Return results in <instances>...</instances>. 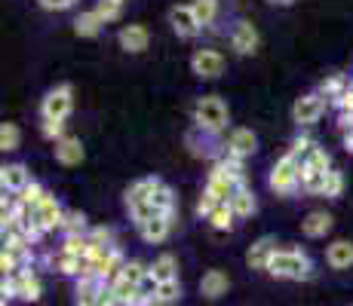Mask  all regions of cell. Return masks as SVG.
Returning a JSON list of instances; mask_svg holds the SVG:
<instances>
[{
  "label": "cell",
  "instance_id": "cell-22",
  "mask_svg": "<svg viewBox=\"0 0 353 306\" xmlns=\"http://www.w3.org/2000/svg\"><path fill=\"white\" fill-rule=\"evenodd\" d=\"M194 16H196V22L200 25H209L215 19V0H194Z\"/></svg>",
  "mask_w": 353,
  "mask_h": 306
},
{
  "label": "cell",
  "instance_id": "cell-2",
  "mask_svg": "<svg viewBox=\"0 0 353 306\" xmlns=\"http://www.w3.org/2000/svg\"><path fill=\"white\" fill-rule=\"evenodd\" d=\"M22 297V300H37L40 297V282H37V276L34 273H16L10 278V282H3V297Z\"/></svg>",
  "mask_w": 353,
  "mask_h": 306
},
{
  "label": "cell",
  "instance_id": "cell-33",
  "mask_svg": "<svg viewBox=\"0 0 353 306\" xmlns=\"http://www.w3.org/2000/svg\"><path fill=\"white\" fill-rule=\"evenodd\" d=\"M215 202H219V199H215L212 193H206V196H203V199H200V206H196V212L212 217V212H215Z\"/></svg>",
  "mask_w": 353,
  "mask_h": 306
},
{
  "label": "cell",
  "instance_id": "cell-12",
  "mask_svg": "<svg viewBox=\"0 0 353 306\" xmlns=\"http://www.w3.org/2000/svg\"><path fill=\"white\" fill-rule=\"evenodd\" d=\"M320 113H323V98H316V95H307V98H301L295 105V120L298 122H314Z\"/></svg>",
  "mask_w": 353,
  "mask_h": 306
},
{
  "label": "cell",
  "instance_id": "cell-6",
  "mask_svg": "<svg viewBox=\"0 0 353 306\" xmlns=\"http://www.w3.org/2000/svg\"><path fill=\"white\" fill-rule=\"evenodd\" d=\"M228 276L221 273V270H209L206 276H203V282H200V294L203 297H209V300H215V297H221V294H228Z\"/></svg>",
  "mask_w": 353,
  "mask_h": 306
},
{
  "label": "cell",
  "instance_id": "cell-20",
  "mask_svg": "<svg viewBox=\"0 0 353 306\" xmlns=\"http://www.w3.org/2000/svg\"><path fill=\"white\" fill-rule=\"evenodd\" d=\"M230 208H234L236 215H243V217H246V215H252V212H255V199H252V193L240 187L234 196H230Z\"/></svg>",
  "mask_w": 353,
  "mask_h": 306
},
{
  "label": "cell",
  "instance_id": "cell-34",
  "mask_svg": "<svg viewBox=\"0 0 353 306\" xmlns=\"http://www.w3.org/2000/svg\"><path fill=\"white\" fill-rule=\"evenodd\" d=\"M43 132L50 135V138H52V135H62V120H46Z\"/></svg>",
  "mask_w": 353,
  "mask_h": 306
},
{
  "label": "cell",
  "instance_id": "cell-18",
  "mask_svg": "<svg viewBox=\"0 0 353 306\" xmlns=\"http://www.w3.org/2000/svg\"><path fill=\"white\" fill-rule=\"evenodd\" d=\"M230 151L236 156H246L255 151V135L249 132V129H240V132H234V138H230Z\"/></svg>",
  "mask_w": 353,
  "mask_h": 306
},
{
  "label": "cell",
  "instance_id": "cell-5",
  "mask_svg": "<svg viewBox=\"0 0 353 306\" xmlns=\"http://www.w3.org/2000/svg\"><path fill=\"white\" fill-rule=\"evenodd\" d=\"M194 71L200 74V77H219V74L225 71V58L212 50H203L194 56Z\"/></svg>",
  "mask_w": 353,
  "mask_h": 306
},
{
  "label": "cell",
  "instance_id": "cell-28",
  "mask_svg": "<svg viewBox=\"0 0 353 306\" xmlns=\"http://www.w3.org/2000/svg\"><path fill=\"white\" fill-rule=\"evenodd\" d=\"M151 202H154V208H157L160 215H169V206H172V193H169V190L160 184V187H157V193L151 196Z\"/></svg>",
  "mask_w": 353,
  "mask_h": 306
},
{
  "label": "cell",
  "instance_id": "cell-30",
  "mask_svg": "<svg viewBox=\"0 0 353 306\" xmlns=\"http://www.w3.org/2000/svg\"><path fill=\"white\" fill-rule=\"evenodd\" d=\"M230 208H215L212 212V227L215 230H230Z\"/></svg>",
  "mask_w": 353,
  "mask_h": 306
},
{
  "label": "cell",
  "instance_id": "cell-4",
  "mask_svg": "<svg viewBox=\"0 0 353 306\" xmlns=\"http://www.w3.org/2000/svg\"><path fill=\"white\" fill-rule=\"evenodd\" d=\"M68 111H71V89H68V86L46 95V101H43V117L46 120H65Z\"/></svg>",
  "mask_w": 353,
  "mask_h": 306
},
{
  "label": "cell",
  "instance_id": "cell-26",
  "mask_svg": "<svg viewBox=\"0 0 353 306\" xmlns=\"http://www.w3.org/2000/svg\"><path fill=\"white\" fill-rule=\"evenodd\" d=\"M181 297V285H179V278L175 282H163L160 285V291H157V303H172V300H179Z\"/></svg>",
  "mask_w": 353,
  "mask_h": 306
},
{
  "label": "cell",
  "instance_id": "cell-37",
  "mask_svg": "<svg viewBox=\"0 0 353 306\" xmlns=\"http://www.w3.org/2000/svg\"><path fill=\"white\" fill-rule=\"evenodd\" d=\"M344 105H347V107H350V111H353V92L347 95V98H344Z\"/></svg>",
  "mask_w": 353,
  "mask_h": 306
},
{
  "label": "cell",
  "instance_id": "cell-10",
  "mask_svg": "<svg viewBox=\"0 0 353 306\" xmlns=\"http://www.w3.org/2000/svg\"><path fill=\"white\" fill-rule=\"evenodd\" d=\"M274 239H261L258 245H252V251H249V267L255 270H268L270 261H274Z\"/></svg>",
  "mask_w": 353,
  "mask_h": 306
},
{
  "label": "cell",
  "instance_id": "cell-8",
  "mask_svg": "<svg viewBox=\"0 0 353 306\" xmlns=\"http://www.w3.org/2000/svg\"><path fill=\"white\" fill-rule=\"evenodd\" d=\"M298 178V168H295V160L286 156V160L280 162V166L274 168V175H270V184H274L276 190H292V184Z\"/></svg>",
  "mask_w": 353,
  "mask_h": 306
},
{
  "label": "cell",
  "instance_id": "cell-35",
  "mask_svg": "<svg viewBox=\"0 0 353 306\" xmlns=\"http://www.w3.org/2000/svg\"><path fill=\"white\" fill-rule=\"evenodd\" d=\"M68 230H83V215H77V212H74V215H68Z\"/></svg>",
  "mask_w": 353,
  "mask_h": 306
},
{
  "label": "cell",
  "instance_id": "cell-32",
  "mask_svg": "<svg viewBox=\"0 0 353 306\" xmlns=\"http://www.w3.org/2000/svg\"><path fill=\"white\" fill-rule=\"evenodd\" d=\"M310 168H316V172H325V168H329V153H323V151L310 153Z\"/></svg>",
  "mask_w": 353,
  "mask_h": 306
},
{
  "label": "cell",
  "instance_id": "cell-31",
  "mask_svg": "<svg viewBox=\"0 0 353 306\" xmlns=\"http://www.w3.org/2000/svg\"><path fill=\"white\" fill-rule=\"evenodd\" d=\"M338 193H341V175L329 172L325 175V196H338Z\"/></svg>",
  "mask_w": 353,
  "mask_h": 306
},
{
  "label": "cell",
  "instance_id": "cell-13",
  "mask_svg": "<svg viewBox=\"0 0 353 306\" xmlns=\"http://www.w3.org/2000/svg\"><path fill=\"white\" fill-rule=\"evenodd\" d=\"M59 217H62L59 206L50 199V196H46V199L37 206V212H34V223H37V227H56V223H62Z\"/></svg>",
  "mask_w": 353,
  "mask_h": 306
},
{
  "label": "cell",
  "instance_id": "cell-25",
  "mask_svg": "<svg viewBox=\"0 0 353 306\" xmlns=\"http://www.w3.org/2000/svg\"><path fill=\"white\" fill-rule=\"evenodd\" d=\"M148 276V270L145 267H141V263H123V273H120V278H126V282L129 285H135V288H139V285H141V278H145Z\"/></svg>",
  "mask_w": 353,
  "mask_h": 306
},
{
  "label": "cell",
  "instance_id": "cell-14",
  "mask_svg": "<svg viewBox=\"0 0 353 306\" xmlns=\"http://www.w3.org/2000/svg\"><path fill=\"white\" fill-rule=\"evenodd\" d=\"M325 257H329V263L335 270H347L353 263V242H335Z\"/></svg>",
  "mask_w": 353,
  "mask_h": 306
},
{
  "label": "cell",
  "instance_id": "cell-29",
  "mask_svg": "<svg viewBox=\"0 0 353 306\" xmlns=\"http://www.w3.org/2000/svg\"><path fill=\"white\" fill-rule=\"evenodd\" d=\"M96 12H99V19H101V22H105V19H114V16H117V12H120V0H101Z\"/></svg>",
  "mask_w": 353,
  "mask_h": 306
},
{
  "label": "cell",
  "instance_id": "cell-11",
  "mask_svg": "<svg viewBox=\"0 0 353 306\" xmlns=\"http://www.w3.org/2000/svg\"><path fill=\"white\" fill-rule=\"evenodd\" d=\"M255 46H258V34H255L252 25H236V31H234V50L243 52V56H249V52H255Z\"/></svg>",
  "mask_w": 353,
  "mask_h": 306
},
{
  "label": "cell",
  "instance_id": "cell-7",
  "mask_svg": "<svg viewBox=\"0 0 353 306\" xmlns=\"http://www.w3.org/2000/svg\"><path fill=\"white\" fill-rule=\"evenodd\" d=\"M169 19H172V28L179 31L181 37H194L196 28H200V22H196V16H194L191 6H175Z\"/></svg>",
  "mask_w": 353,
  "mask_h": 306
},
{
  "label": "cell",
  "instance_id": "cell-23",
  "mask_svg": "<svg viewBox=\"0 0 353 306\" xmlns=\"http://www.w3.org/2000/svg\"><path fill=\"white\" fill-rule=\"evenodd\" d=\"M325 175L329 172H316V168H310V166L301 168V181L307 190H325Z\"/></svg>",
  "mask_w": 353,
  "mask_h": 306
},
{
  "label": "cell",
  "instance_id": "cell-16",
  "mask_svg": "<svg viewBox=\"0 0 353 306\" xmlns=\"http://www.w3.org/2000/svg\"><path fill=\"white\" fill-rule=\"evenodd\" d=\"M56 156H59V162H65V166H77V162L83 160V147H80V141L65 138L62 144L56 147Z\"/></svg>",
  "mask_w": 353,
  "mask_h": 306
},
{
  "label": "cell",
  "instance_id": "cell-27",
  "mask_svg": "<svg viewBox=\"0 0 353 306\" xmlns=\"http://www.w3.org/2000/svg\"><path fill=\"white\" fill-rule=\"evenodd\" d=\"M16 144H19V129L12 122H3V129H0V147L3 151H16Z\"/></svg>",
  "mask_w": 353,
  "mask_h": 306
},
{
  "label": "cell",
  "instance_id": "cell-21",
  "mask_svg": "<svg viewBox=\"0 0 353 306\" xmlns=\"http://www.w3.org/2000/svg\"><path fill=\"white\" fill-rule=\"evenodd\" d=\"M25 168L22 166H10V168H3V187L6 190H25Z\"/></svg>",
  "mask_w": 353,
  "mask_h": 306
},
{
  "label": "cell",
  "instance_id": "cell-19",
  "mask_svg": "<svg viewBox=\"0 0 353 306\" xmlns=\"http://www.w3.org/2000/svg\"><path fill=\"white\" fill-rule=\"evenodd\" d=\"M329 227H332V217L323 215V212H314L307 221H304V233L307 236H325L329 233Z\"/></svg>",
  "mask_w": 353,
  "mask_h": 306
},
{
  "label": "cell",
  "instance_id": "cell-9",
  "mask_svg": "<svg viewBox=\"0 0 353 306\" xmlns=\"http://www.w3.org/2000/svg\"><path fill=\"white\" fill-rule=\"evenodd\" d=\"M120 43H123V50H129V52L148 50V31L141 28V25H129V28L120 31Z\"/></svg>",
  "mask_w": 353,
  "mask_h": 306
},
{
  "label": "cell",
  "instance_id": "cell-15",
  "mask_svg": "<svg viewBox=\"0 0 353 306\" xmlns=\"http://www.w3.org/2000/svg\"><path fill=\"white\" fill-rule=\"evenodd\" d=\"M166 233H169V221H166V215H157V217H151V221L141 223V236H145L148 242H160V239H166Z\"/></svg>",
  "mask_w": 353,
  "mask_h": 306
},
{
  "label": "cell",
  "instance_id": "cell-38",
  "mask_svg": "<svg viewBox=\"0 0 353 306\" xmlns=\"http://www.w3.org/2000/svg\"><path fill=\"white\" fill-rule=\"evenodd\" d=\"M280 3H286V0H280Z\"/></svg>",
  "mask_w": 353,
  "mask_h": 306
},
{
  "label": "cell",
  "instance_id": "cell-36",
  "mask_svg": "<svg viewBox=\"0 0 353 306\" xmlns=\"http://www.w3.org/2000/svg\"><path fill=\"white\" fill-rule=\"evenodd\" d=\"M71 3H74V0H43L46 10H68Z\"/></svg>",
  "mask_w": 353,
  "mask_h": 306
},
{
  "label": "cell",
  "instance_id": "cell-1",
  "mask_svg": "<svg viewBox=\"0 0 353 306\" xmlns=\"http://www.w3.org/2000/svg\"><path fill=\"white\" fill-rule=\"evenodd\" d=\"M268 273L276 278H310V263L298 251H276Z\"/></svg>",
  "mask_w": 353,
  "mask_h": 306
},
{
  "label": "cell",
  "instance_id": "cell-17",
  "mask_svg": "<svg viewBox=\"0 0 353 306\" xmlns=\"http://www.w3.org/2000/svg\"><path fill=\"white\" fill-rule=\"evenodd\" d=\"M151 276L157 278V282H175V257L172 254H163L157 257V263L151 267Z\"/></svg>",
  "mask_w": 353,
  "mask_h": 306
},
{
  "label": "cell",
  "instance_id": "cell-24",
  "mask_svg": "<svg viewBox=\"0 0 353 306\" xmlns=\"http://www.w3.org/2000/svg\"><path fill=\"white\" fill-rule=\"evenodd\" d=\"M99 25H101L99 12H86V16L77 19V34H83V37H92V34L99 31Z\"/></svg>",
  "mask_w": 353,
  "mask_h": 306
},
{
  "label": "cell",
  "instance_id": "cell-3",
  "mask_svg": "<svg viewBox=\"0 0 353 306\" xmlns=\"http://www.w3.org/2000/svg\"><path fill=\"white\" fill-rule=\"evenodd\" d=\"M228 120V107L221 105L219 98H203L200 105H196V122L206 129H221Z\"/></svg>",
  "mask_w": 353,
  "mask_h": 306
}]
</instances>
